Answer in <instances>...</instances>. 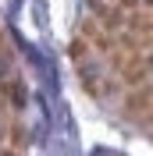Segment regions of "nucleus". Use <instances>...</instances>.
I'll return each instance as SVG.
<instances>
[{
    "label": "nucleus",
    "mask_w": 153,
    "mask_h": 156,
    "mask_svg": "<svg viewBox=\"0 0 153 156\" xmlns=\"http://www.w3.org/2000/svg\"><path fill=\"white\" fill-rule=\"evenodd\" d=\"M7 99L14 107H21V103H25V85H21V82H7Z\"/></svg>",
    "instance_id": "nucleus-1"
}]
</instances>
